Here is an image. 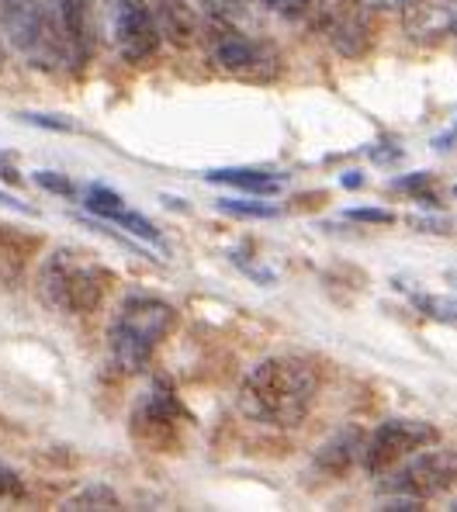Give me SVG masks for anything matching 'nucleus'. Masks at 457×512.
Listing matches in <instances>:
<instances>
[{
	"instance_id": "nucleus-28",
	"label": "nucleus",
	"mask_w": 457,
	"mask_h": 512,
	"mask_svg": "<svg viewBox=\"0 0 457 512\" xmlns=\"http://www.w3.org/2000/svg\"><path fill=\"white\" fill-rule=\"evenodd\" d=\"M361 184H364L361 173H347V177H343V187H361Z\"/></svg>"
},
{
	"instance_id": "nucleus-15",
	"label": "nucleus",
	"mask_w": 457,
	"mask_h": 512,
	"mask_svg": "<svg viewBox=\"0 0 457 512\" xmlns=\"http://www.w3.org/2000/svg\"><path fill=\"white\" fill-rule=\"evenodd\" d=\"M108 222H115V225H122V229H129L132 236H139V239H146V243H153V246H163V239H160V229H156L153 222H149L146 215H139V212H132V208H122V212H115L108 218Z\"/></svg>"
},
{
	"instance_id": "nucleus-24",
	"label": "nucleus",
	"mask_w": 457,
	"mask_h": 512,
	"mask_svg": "<svg viewBox=\"0 0 457 512\" xmlns=\"http://www.w3.org/2000/svg\"><path fill=\"white\" fill-rule=\"evenodd\" d=\"M430 173H409V177H399V180H392V187L395 191H409V194H416V191H426L430 187Z\"/></svg>"
},
{
	"instance_id": "nucleus-9",
	"label": "nucleus",
	"mask_w": 457,
	"mask_h": 512,
	"mask_svg": "<svg viewBox=\"0 0 457 512\" xmlns=\"http://www.w3.org/2000/svg\"><path fill=\"white\" fill-rule=\"evenodd\" d=\"M46 7L52 11V18H56L73 59H77V63L91 59L94 45H97V25H94L91 4H87V0H46Z\"/></svg>"
},
{
	"instance_id": "nucleus-26",
	"label": "nucleus",
	"mask_w": 457,
	"mask_h": 512,
	"mask_svg": "<svg viewBox=\"0 0 457 512\" xmlns=\"http://www.w3.org/2000/svg\"><path fill=\"white\" fill-rule=\"evenodd\" d=\"M0 180H4V184H21L18 167H11V160H7L4 153H0Z\"/></svg>"
},
{
	"instance_id": "nucleus-3",
	"label": "nucleus",
	"mask_w": 457,
	"mask_h": 512,
	"mask_svg": "<svg viewBox=\"0 0 457 512\" xmlns=\"http://www.w3.org/2000/svg\"><path fill=\"white\" fill-rule=\"evenodd\" d=\"M0 25L14 49L39 70H63V66L77 63L46 0H4Z\"/></svg>"
},
{
	"instance_id": "nucleus-27",
	"label": "nucleus",
	"mask_w": 457,
	"mask_h": 512,
	"mask_svg": "<svg viewBox=\"0 0 457 512\" xmlns=\"http://www.w3.org/2000/svg\"><path fill=\"white\" fill-rule=\"evenodd\" d=\"M454 142H457V122H454L451 132L437 135V139H433V146H437V149H454Z\"/></svg>"
},
{
	"instance_id": "nucleus-10",
	"label": "nucleus",
	"mask_w": 457,
	"mask_h": 512,
	"mask_svg": "<svg viewBox=\"0 0 457 512\" xmlns=\"http://www.w3.org/2000/svg\"><path fill=\"white\" fill-rule=\"evenodd\" d=\"M146 7H149V14H153L160 39H167L170 45H177V49H187V45L198 42L201 21L187 0H146Z\"/></svg>"
},
{
	"instance_id": "nucleus-8",
	"label": "nucleus",
	"mask_w": 457,
	"mask_h": 512,
	"mask_svg": "<svg viewBox=\"0 0 457 512\" xmlns=\"http://www.w3.org/2000/svg\"><path fill=\"white\" fill-rule=\"evenodd\" d=\"M212 63L222 73L239 80H271L277 73V56L267 45L246 39L239 32H222L212 39Z\"/></svg>"
},
{
	"instance_id": "nucleus-19",
	"label": "nucleus",
	"mask_w": 457,
	"mask_h": 512,
	"mask_svg": "<svg viewBox=\"0 0 457 512\" xmlns=\"http://www.w3.org/2000/svg\"><path fill=\"white\" fill-rule=\"evenodd\" d=\"M35 184H39L42 191L63 194V198H77V184H70V180H66L63 173H56V170H39V173H35Z\"/></svg>"
},
{
	"instance_id": "nucleus-22",
	"label": "nucleus",
	"mask_w": 457,
	"mask_h": 512,
	"mask_svg": "<svg viewBox=\"0 0 457 512\" xmlns=\"http://www.w3.org/2000/svg\"><path fill=\"white\" fill-rule=\"evenodd\" d=\"M381 509H385V512H423L426 502L412 499V495H385Z\"/></svg>"
},
{
	"instance_id": "nucleus-11",
	"label": "nucleus",
	"mask_w": 457,
	"mask_h": 512,
	"mask_svg": "<svg viewBox=\"0 0 457 512\" xmlns=\"http://www.w3.org/2000/svg\"><path fill=\"white\" fill-rule=\"evenodd\" d=\"M361 433L357 429H347V433L333 436L329 443H322L319 454H316V468L333 474V478H340V474L350 471V464L357 461V454H361Z\"/></svg>"
},
{
	"instance_id": "nucleus-18",
	"label": "nucleus",
	"mask_w": 457,
	"mask_h": 512,
	"mask_svg": "<svg viewBox=\"0 0 457 512\" xmlns=\"http://www.w3.org/2000/svg\"><path fill=\"white\" fill-rule=\"evenodd\" d=\"M25 499V481L7 461H0V502H18Z\"/></svg>"
},
{
	"instance_id": "nucleus-31",
	"label": "nucleus",
	"mask_w": 457,
	"mask_h": 512,
	"mask_svg": "<svg viewBox=\"0 0 457 512\" xmlns=\"http://www.w3.org/2000/svg\"><path fill=\"white\" fill-rule=\"evenodd\" d=\"M451 509H454V512H457V502H454V506H451Z\"/></svg>"
},
{
	"instance_id": "nucleus-13",
	"label": "nucleus",
	"mask_w": 457,
	"mask_h": 512,
	"mask_svg": "<svg viewBox=\"0 0 457 512\" xmlns=\"http://www.w3.org/2000/svg\"><path fill=\"white\" fill-rule=\"evenodd\" d=\"M59 509H66V512H115V509H122V499L115 495V488L91 485V488H84V492L70 495Z\"/></svg>"
},
{
	"instance_id": "nucleus-21",
	"label": "nucleus",
	"mask_w": 457,
	"mask_h": 512,
	"mask_svg": "<svg viewBox=\"0 0 457 512\" xmlns=\"http://www.w3.org/2000/svg\"><path fill=\"white\" fill-rule=\"evenodd\" d=\"M21 122L39 125V128H56V132H73V122H66L63 115H35V111H21Z\"/></svg>"
},
{
	"instance_id": "nucleus-6",
	"label": "nucleus",
	"mask_w": 457,
	"mask_h": 512,
	"mask_svg": "<svg viewBox=\"0 0 457 512\" xmlns=\"http://www.w3.org/2000/svg\"><path fill=\"white\" fill-rule=\"evenodd\" d=\"M181 419L184 409L177 402L174 388L167 381H156L153 391H146V398L132 412L129 429L142 447L156 450V454H170L181 443Z\"/></svg>"
},
{
	"instance_id": "nucleus-5",
	"label": "nucleus",
	"mask_w": 457,
	"mask_h": 512,
	"mask_svg": "<svg viewBox=\"0 0 457 512\" xmlns=\"http://www.w3.org/2000/svg\"><path fill=\"white\" fill-rule=\"evenodd\" d=\"M440 429L423 419H388L374 429L361 447V464L367 474H388L399 461L419 454L426 447H437Z\"/></svg>"
},
{
	"instance_id": "nucleus-17",
	"label": "nucleus",
	"mask_w": 457,
	"mask_h": 512,
	"mask_svg": "<svg viewBox=\"0 0 457 512\" xmlns=\"http://www.w3.org/2000/svg\"><path fill=\"white\" fill-rule=\"evenodd\" d=\"M416 308L423 315L437 322H447V326H457V301L451 298H433V295H416Z\"/></svg>"
},
{
	"instance_id": "nucleus-1",
	"label": "nucleus",
	"mask_w": 457,
	"mask_h": 512,
	"mask_svg": "<svg viewBox=\"0 0 457 512\" xmlns=\"http://www.w3.org/2000/svg\"><path fill=\"white\" fill-rule=\"evenodd\" d=\"M319 391V374L309 360L271 357L243 378L239 405L250 419L267 426H298L309 416Z\"/></svg>"
},
{
	"instance_id": "nucleus-30",
	"label": "nucleus",
	"mask_w": 457,
	"mask_h": 512,
	"mask_svg": "<svg viewBox=\"0 0 457 512\" xmlns=\"http://www.w3.org/2000/svg\"><path fill=\"white\" fill-rule=\"evenodd\" d=\"M451 194H454V198H457V184H454V191H451Z\"/></svg>"
},
{
	"instance_id": "nucleus-12",
	"label": "nucleus",
	"mask_w": 457,
	"mask_h": 512,
	"mask_svg": "<svg viewBox=\"0 0 457 512\" xmlns=\"http://www.w3.org/2000/svg\"><path fill=\"white\" fill-rule=\"evenodd\" d=\"M212 184H229V187H239L246 194H257V198H271L281 187L277 173H267V170H250V167H229V170H212L205 173Z\"/></svg>"
},
{
	"instance_id": "nucleus-33",
	"label": "nucleus",
	"mask_w": 457,
	"mask_h": 512,
	"mask_svg": "<svg viewBox=\"0 0 457 512\" xmlns=\"http://www.w3.org/2000/svg\"><path fill=\"white\" fill-rule=\"evenodd\" d=\"M0 7H4V0H0Z\"/></svg>"
},
{
	"instance_id": "nucleus-14",
	"label": "nucleus",
	"mask_w": 457,
	"mask_h": 512,
	"mask_svg": "<svg viewBox=\"0 0 457 512\" xmlns=\"http://www.w3.org/2000/svg\"><path fill=\"white\" fill-rule=\"evenodd\" d=\"M84 205H87V212H94L101 222H108L115 212H122V208H129L125 205V198L118 191H111V187H104V184H91L87 187V194H84Z\"/></svg>"
},
{
	"instance_id": "nucleus-7",
	"label": "nucleus",
	"mask_w": 457,
	"mask_h": 512,
	"mask_svg": "<svg viewBox=\"0 0 457 512\" xmlns=\"http://www.w3.org/2000/svg\"><path fill=\"white\" fill-rule=\"evenodd\" d=\"M457 481V450H419V457H412L406 468L395 471L392 478L381 481L385 495H412L419 502H430L437 495H444Z\"/></svg>"
},
{
	"instance_id": "nucleus-20",
	"label": "nucleus",
	"mask_w": 457,
	"mask_h": 512,
	"mask_svg": "<svg viewBox=\"0 0 457 512\" xmlns=\"http://www.w3.org/2000/svg\"><path fill=\"white\" fill-rule=\"evenodd\" d=\"M343 218H350V222H364V225H392L395 212H385V208H347Z\"/></svg>"
},
{
	"instance_id": "nucleus-34",
	"label": "nucleus",
	"mask_w": 457,
	"mask_h": 512,
	"mask_svg": "<svg viewBox=\"0 0 457 512\" xmlns=\"http://www.w3.org/2000/svg\"><path fill=\"white\" fill-rule=\"evenodd\" d=\"M0 423H4V419H0Z\"/></svg>"
},
{
	"instance_id": "nucleus-29",
	"label": "nucleus",
	"mask_w": 457,
	"mask_h": 512,
	"mask_svg": "<svg viewBox=\"0 0 457 512\" xmlns=\"http://www.w3.org/2000/svg\"><path fill=\"white\" fill-rule=\"evenodd\" d=\"M257 4H264V7H281L284 0H257Z\"/></svg>"
},
{
	"instance_id": "nucleus-25",
	"label": "nucleus",
	"mask_w": 457,
	"mask_h": 512,
	"mask_svg": "<svg viewBox=\"0 0 457 512\" xmlns=\"http://www.w3.org/2000/svg\"><path fill=\"white\" fill-rule=\"evenodd\" d=\"M0 205L14 208V212H21V215H39L32 205H25V201H18V198H14V194H7V191H0Z\"/></svg>"
},
{
	"instance_id": "nucleus-2",
	"label": "nucleus",
	"mask_w": 457,
	"mask_h": 512,
	"mask_svg": "<svg viewBox=\"0 0 457 512\" xmlns=\"http://www.w3.org/2000/svg\"><path fill=\"white\" fill-rule=\"evenodd\" d=\"M177 322V308L153 295H132L122 301L111 322V360L125 374H139L153 360L156 346L167 340Z\"/></svg>"
},
{
	"instance_id": "nucleus-23",
	"label": "nucleus",
	"mask_w": 457,
	"mask_h": 512,
	"mask_svg": "<svg viewBox=\"0 0 457 512\" xmlns=\"http://www.w3.org/2000/svg\"><path fill=\"white\" fill-rule=\"evenodd\" d=\"M412 225H416L419 232H457V222L454 218H430V215H423V218H412Z\"/></svg>"
},
{
	"instance_id": "nucleus-4",
	"label": "nucleus",
	"mask_w": 457,
	"mask_h": 512,
	"mask_svg": "<svg viewBox=\"0 0 457 512\" xmlns=\"http://www.w3.org/2000/svg\"><path fill=\"white\" fill-rule=\"evenodd\" d=\"M111 288V274L101 263L84 260L73 250H56L49 253L46 267H42V291L56 308L73 315L94 312L104 301Z\"/></svg>"
},
{
	"instance_id": "nucleus-16",
	"label": "nucleus",
	"mask_w": 457,
	"mask_h": 512,
	"mask_svg": "<svg viewBox=\"0 0 457 512\" xmlns=\"http://www.w3.org/2000/svg\"><path fill=\"white\" fill-rule=\"evenodd\" d=\"M219 212L236 215V218H277L281 215L274 205H264V201H239V198H222Z\"/></svg>"
},
{
	"instance_id": "nucleus-32",
	"label": "nucleus",
	"mask_w": 457,
	"mask_h": 512,
	"mask_svg": "<svg viewBox=\"0 0 457 512\" xmlns=\"http://www.w3.org/2000/svg\"><path fill=\"white\" fill-rule=\"evenodd\" d=\"M454 32H457V21H454Z\"/></svg>"
}]
</instances>
